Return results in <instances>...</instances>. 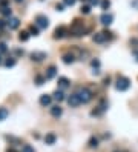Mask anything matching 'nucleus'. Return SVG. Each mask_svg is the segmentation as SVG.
<instances>
[{"label":"nucleus","instance_id":"nucleus-32","mask_svg":"<svg viewBox=\"0 0 138 152\" xmlns=\"http://www.w3.org/2000/svg\"><path fill=\"white\" fill-rule=\"evenodd\" d=\"M89 2H91V5H98L100 0H89Z\"/></svg>","mask_w":138,"mask_h":152},{"label":"nucleus","instance_id":"nucleus-27","mask_svg":"<svg viewBox=\"0 0 138 152\" xmlns=\"http://www.w3.org/2000/svg\"><path fill=\"white\" fill-rule=\"evenodd\" d=\"M89 12H91V6H88V5L81 6V14H89Z\"/></svg>","mask_w":138,"mask_h":152},{"label":"nucleus","instance_id":"nucleus-1","mask_svg":"<svg viewBox=\"0 0 138 152\" xmlns=\"http://www.w3.org/2000/svg\"><path fill=\"white\" fill-rule=\"evenodd\" d=\"M115 88L117 91H127L130 88V80L127 78V77H118L117 78V83H115Z\"/></svg>","mask_w":138,"mask_h":152},{"label":"nucleus","instance_id":"nucleus-36","mask_svg":"<svg viewBox=\"0 0 138 152\" xmlns=\"http://www.w3.org/2000/svg\"><path fill=\"white\" fill-rule=\"evenodd\" d=\"M15 2H17V3H20V2H23V0H15Z\"/></svg>","mask_w":138,"mask_h":152},{"label":"nucleus","instance_id":"nucleus-19","mask_svg":"<svg viewBox=\"0 0 138 152\" xmlns=\"http://www.w3.org/2000/svg\"><path fill=\"white\" fill-rule=\"evenodd\" d=\"M8 109H5V108H0V121H2V120H5V118H6L8 117Z\"/></svg>","mask_w":138,"mask_h":152},{"label":"nucleus","instance_id":"nucleus-2","mask_svg":"<svg viewBox=\"0 0 138 152\" xmlns=\"http://www.w3.org/2000/svg\"><path fill=\"white\" fill-rule=\"evenodd\" d=\"M77 95L80 97L81 103H88V101L92 100V92H91V89H88V88H80L77 91Z\"/></svg>","mask_w":138,"mask_h":152},{"label":"nucleus","instance_id":"nucleus-37","mask_svg":"<svg viewBox=\"0 0 138 152\" xmlns=\"http://www.w3.org/2000/svg\"><path fill=\"white\" fill-rule=\"evenodd\" d=\"M0 65H2V56H0Z\"/></svg>","mask_w":138,"mask_h":152},{"label":"nucleus","instance_id":"nucleus-26","mask_svg":"<svg viewBox=\"0 0 138 152\" xmlns=\"http://www.w3.org/2000/svg\"><path fill=\"white\" fill-rule=\"evenodd\" d=\"M110 6V2H109V0H103V2H101V8L103 9H108Z\"/></svg>","mask_w":138,"mask_h":152},{"label":"nucleus","instance_id":"nucleus-29","mask_svg":"<svg viewBox=\"0 0 138 152\" xmlns=\"http://www.w3.org/2000/svg\"><path fill=\"white\" fill-rule=\"evenodd\" d=\"M8 3H9V0H0V5H2V6H5V8H6Z\"/></svg>","mask_w":138,"mask_h":152},{"label":"nucleus","instance_id":"nucleus-4","mask_svg":"<svg viewBox=\"0 0 138 152\" xmlns=\"http://www.w3.org/2000/svg\"><path fill=\"white\" fill-rule=\"evenodd\" d=\"M35 25L39 28H48L49 26V19L43 14H39V15H35Z\"/></svg>","mask_w":138,"mask_h":152},{"label":"nucleus","instance_id":"nucleus-6","mask_svg":"<svg viewBox=\"0 0 138 152\" xmlns=\"http://www.w3.org/2000/svg\"><path fill=\"white\" fill-rule=\"evenodd\" d=\"M112 20H114V15L112 14L104 12V14L100 15V22H101V25H104V26H109L110 23H112Z\"/></svg>","mask_w":138,"mask_h":152},{"label":"nucleus","instance_id":"nucleus-33","mask_svg":"<svg viewBox=\"0 0 138 152\" xmlns=\"http://www.w3.org/2000/svg\"><path fill=\"white\" fill-rule=\"evenodd\" d=\"M55 8H57V11H63V5L60 3V5H57V6H55Z\"/></svg>","mask_w":138,"mask_h":152},{"label":"nucleus","instance_id":"nucleus-14","mask_svg":"<svg viewBox=\"0 0 138 152\" xmlns=\"http://www.w3.org/2000/svg\"><path fill=\"white\" fill-rule=\"evenodd\" d=\"M55 140H57V137H55V134H52V132L46 134V137H45L46 144H54V143H55Z\"/></svg>","mask_w":138,"mask_h":152},{"label":"nucleus","instance_id":"nucleus-9","mask_svg":"<svg viewBox=\"0 0 138 152\" xmlns=\"http://www.w3.org/2000/svg\"><path fill=\"white\" fill-rule=\"evenodd\" d=\"M55 74H57V68L54 66V65H51V66L46 69V75H45V77H46V80H51V78L55 77Z\"/></svg>","mask_w":138,"mask_h":152},{"label":"nucleus","instance_id":"nucleus-7","mask_svg":"<svg viewBox=\"0 0 138 152\" xmlns=\"http://www.w3.org/2000/svg\"><path fill=\"white\" fill-rule=\"evenodd\" d=\"M43 58H46V52H41V51H34L31 54V60L34 62H41Z\"/></svg>","mask_w":138,"mask_h":152},{"label":"nucleus","instance_id":"nucleus-8","mask_svg":"<svg viewBox=\"0 0 138 152\" xmlns=\"http://www.w3.org/2000/svg\"><path fill=\"white\" fill-rule=\"evenodd\" d=\"M6 25L9 26V29H17L20 26V20L17 17H9V20L6 22Z\"/></svg>","mask_w":138,"mask_h":152},{"label":"nucleus","instance_id":"nucleus-25","mask_svg":"<svg viewBox=\"0 0 138 152\" xmlns=\"http://www.w3.org/2000/svg\"><path fill=\"white\" fill-rule=\"evenodd\" d=\"M8 52V46L5 45V43H0V56L2 54H6Z\"/></svg>","mask_w":138,"mask_h":152},{"label":"nucleus","instance_id":"nucleus-21","mask_svg":"<svg viewBox=\"0 0 138 152\" xmlns=\"http://www.w3.org/2000/svg\"><path fill=\"white\" fill-rule=\"evenodd\" d=\"M29 32H31V35H39V28L34 25H31L29 26Z\"/></svg>","mask_w":138,"mask_h":152},{"label":"nucleus","instance_id":"nucleus-22","mask_svg":"<svg viewBox=\"0 0 138 152\" xmlns=\"http://www.w3.org/2000/svg\"><path fill=\"white\" fill-rule=\"evenodd\" d=\"M14 65H15V58H8V60L5 62V66L6 68H12Z\"/></svg>","mask_w":138,"mask_h":152},{"label":"nucleus","instance_id":"nucleus-34","mask_svg":"<svg viewBox=\"0 0 138 152\" xmlns=\"http://www.w3.org/2000/svg\"><path fill=\"white\" fill-rule=\"evenodd\" d=\"M109 81H110V80H109V77H108V78H104V85L108 86V85H109Z\"/></svg>","mask_w":138,"mask_h":152},{"label":"nucleus","instance_id":"nucleus-16","mask_svg":"<svg viewBox=\"0 0 138 152\" xmlns=\"http://www.w3.org/2000/svg\"><path fill=\"white\" fill-rule=\"evenodd\" d=\"M74 60H75V57H74L72 54H65V56H63V62H65L66 65L74 63Z\"/></svg>","mask_w":138,"mask_h":152},{"label":"nucleus","instance_id":"nucleus-30","mask_svg":"<svg viewBox=\"0 0 138 152\" xmlns=\"http://www.w3.org/2000/svg\"><path fill=\"white\" fill-rule=\"evenodd\" d=\"M5 26H8V25H6V22H5V20H0V29H3Z\"/></svg>","mask_w":138,"mask_h":152},{"label":"nucleus","instance_id":"nucleus-20","mask_svg":"<svg viewBox=\"0 0 138 152\" xmlns=\"http://www.w3.org/2000/svg\"><path fill=\"white\" fill-rule=\"evenodd\" d=\"M89 146H91V148H97L98 146V138L91 137V140H89Z\"/></svg>","mask_w":138,"mask_h":152},{"label":"nucleus","instance_id":"nucleus-17","mask_svg":"<svg viewBox=\"0 0 138 152\" xmlns=\"http://www.w3.org/2000/svg\"><path fill=\"white\" fill-rule=\"evenodd\" d=\"M29 32H26V31H22V32H20V35H19V39H20V42H26V40H28L29 39Z\"/></svg>","mask_w":138,"mask_h":152},{"label":"nucleus","instance_id":"nucleus-35","mask_svg":"<svg viewBox=\"0 0 138 152\" xmlns=\"http://www.w3.org/2000/svg\"><path fill=\"white\" fill-rule=\"evenodd\" d=\"M134 54H135V57H137V62H138V51H135Z\"/></svg>","mask_w":138,"mask_h":152},{"label":"nucleus","instance_id":"nucleus-24","mask_svg":"<svg viewBox=\"0 0 138 152\" xmlns=\"http://www.w3.org/2000/svg\"><path fill=\"white\" fill-rule=\"evenodd\" d=\"M22 152H34V148H32L31 144H23Z\"/></svg>","mask_w":138,"mask_h":152},{"label":"nucleus","instance_id":"nucleus-3","mask_svg":"<svg viewBox=\"0 0 138 152\" xmlns=\"http://www.w3.org/2000/svg\"><path fill=\"white\" fill-rule=\"evenodd\" d=\"M108 39H112V32H109V31L97 32V34L94 35V42H95V43H104Z\"/></svg>","mask_w":138,"mask_h":152},{"label":"nucleus","instance_id":"nucleus-18","mask_svg":"<svg viewBox=\"0 0 138 152\" xmlns=\"http://www.w3.org/2000/svg\"><path fill=\"white\" fill-rule=\"evenodd\" d=\"M45 81H46V77H43V75H37V77H35V85L41 86Z\"/></svg>","mask_w":138,"mask_h":152},{"label":"nucleus","instance_id":"nucleus-12","mask_svg":"<svg viewBox=\"0 0 138 152\" xmlns=\"http://www.w3.org/2000/svg\"><path fill=\"white\" fill-rule=\"evenodd\" d=\"M61 114H63V109H61L60 106H52L51 108V115L52 117L58 118V117H61Z\"/></svg>","mask_w":138,"mask_h":152},{"label":"nucleus","instance_id":"nucleus-15","mask_svg":"<svg viewBox=\"0 0 138 152\" xmlns=\"http://www.w3.org/2000/svg\"><path fill=\"white\" fill-rule=\"evenodd\" d=\"M52 95H54V99H55L57 101H63V100H65V94H63L61 89H57Z\"/></svg>","mask_w":138,"mask_h":152},{"label":"nucleus","instance_id":"nucleus-13","mask_svg":"<svg viewBox=\"0 0 138 152\" xmlns=\"http://www.w3.org/2000/svg\"><path fill=\"white\" fill-rule=\"evenodd\" d=\"M65 32H66V28H65V26H60V28H57L54 31V37H55V39H61V37L65 35Z\"/></svg>","mask_w":138,"mask_h":152},{"label":"nucleus","instance_id":"nucleus-28","mask_svg":"<svg viewBox=\"0 0 138 152\" xmlns=\"http://www.w3.org/2000/svg\"><path fill=\"white\" fill-rule=\"evenodd\" d=\"M77 0H63V3L65 5H69V6H72V5H75Z\"/></svg>","mask_w":138,"mask_h":152},{"label":"nucleus","instance_id":"nucleus-10","mask_svg":"<svg viewBox=\"0 0 138 152\" xmlns=\"http://www.w3.org/2000/svg\"><path fill=\"white\" fill-rule=\"evenodd\" d=\"M69 86H71V81H69L66 77L58 78V88H60V89H66V88H69Z\"/></svg>","mask_w":138,"mask_h":152},{"label":"nucleus","instance_id":"nucleus-11","mask_svg":"<svg viewBox=\"0 0 138 152\" xmlns=\"http://www.w3.org/2000/svg\"><path fill=\"white\" fill-rule=\"evenodd\" d=\"M51 101H52V97L48 95V94H43V95L40 97V105L41 106H49Z\"/></svg>","mask_w":138,"mask_h":152},{"label":"nucleus","instance_id":"nucleus-5","mask_svg":"<svg viewBox=\"0 0 138 152\" xmlns=\"http://www.w3.org/2000/svg\"><path fill=\"white\" fill-rule=\"evenodd\" d=\"M68 103H69V106H72V108H77V106L81 105L80 97L77 95V92H75V94H71V95L68 97Z\"/></svg>","mask_w":138,"mask_h":152},{"label":"nucleus","instance_id":"nucleus-23","mask_svg":"<svg viewBox=\"0 0 138 152\" xmlns=\"http://www.w3.org/2000/svg\"><path fill=\"white\" fill-rule=\"evenodd\" d=\"M2 14L5 15V17H11L12 11H11V8H3V9H2Z\"/></svg>","mask_w":138,"mask_h":152},{"label":"nucleus","instance_id":"nucleus-31","mask_svg":"<svg viewBox=\"0 0 138 152\" xmlns=\"http://www.w3.org/2000/svg\"><path fill=\"white\" fill-rule=\"evenodd\" d=\"M91 65H92L94 68H95V66L98 68V66H100V62H98V60H92V63H91Z\"/></svg>","mask_w":138,"mask_h":152}]
</instances>
